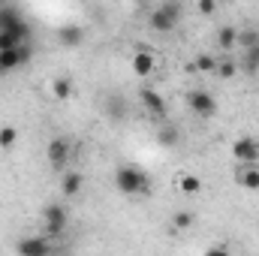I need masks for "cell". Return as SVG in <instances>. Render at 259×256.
<instances>
[{
    "mask_svg": "<svg viewBox=\"0 0 259 256\" xmlns=\"http://www.w3.org/2000/svg\"><path fill=\"white\" fill-rule=\"evenodd\" d=\"M115 187L121 193H127V196H148L151 193V181L136 166H118L115 169Z\"/></svg>",
    "mask_w": 259,
    "mask_h": 256,
    "instance_id": "cell-1",
    "label": "cell"
},
{
    "mask_svg": "<svg viewBox=\"0 0 259 256\" xmlns=\"http://www.w3.org/2000/svg\"><path fill=\"white\" fill-rule=\"evenodd\" d=\"M181 12H184V6L175 3V0H169V3H160V6L148 15V21H151V27H154L157 33H169V30H175Z\"/></svg>",
    "mask_w": 259,
    "mask_h": 256,
    "instance_id": "cell-2",
    "label": "cell"
},
{
    "mask_svg": "<svg viewBox=\"0 0 259 256\" xmlns=\"http://www.w3.org/2000/svg\"><path fill=\"white\" fill-rule=\"evenodd\" d=\"M232 157L238 160V166H259V142L244 136L232 142Z\"/></svg>",
    "mask_w": 259,
    "mask_h": 256,
    "instance_id": "cell-3",
    "label": "cell"
},
{
    "mask_svg": "<svg viewBox=\"0 0 259 256\" xmlns=\"http://www.w3.org/2000/svg\"><path fill=\"white\" fill-rule=\"evenodd\" d=\"M0 30H9V33H15V36H21L24 42H27V24H24V18H21V12L15 9V6H0Z\"/></svg>",
    "mask_w": 259,
    "mask_h": 256,
    "instance_id": "cell-4",
    "label": "cell"
},
{
    "mask_svg": "<svg viewBox=\"0 0 259 256\" xmlns=\"http://www.w3.org/2000/svg\"><path fill=\"white\" fill-rule=\"evenodd\" d=\"M187 106H190V112L199 115V118H214L217 115V100L208 91H190L187 94Z\"/></svg>",
    "mask_w": 259,
    "mask_h": 256,
    "instance_id": "cell-5",
    "label": "cell"
},
{
    "mask_svg": "<svg viewBox=\"0 0 259 256\" xmlns=\"http://www.w3.org/2000/svg\"><path fill=\"white\" fill-rule=\"evenodd\" d=\"M42 220H46V229H49V235L55 238V235H61V232L66 229V223H69V214H66L64 205L52 202V205H46V208H42Z\"/></svg>",
    "mask_w": 259,
    "mask_h": 256,
    "instance_id": "cell-6",
    "label": "cell"
},
{
    "mask_svg": "<svg viewBox=\"0 0 259 256\" xmlns=\"http://www.w3.org/2000/svg\"><path fill=\"white\" fill-rule=\"evenodd\" d=\"M139 100H142V106H145V112L154 118V121H166V115H169V109H166V100L157 94V91H151V88H142V94H139Z\"/></svg>",
    "mask_w": 259,
    "mask_h": 256,
    "instance_id": "cell-7",
    "label": "cell"
},
{
    "mask_svg": "<svg viewBox=\"0 0 259 256\" xmlns=\"http://www.w3.org/2000/svg\"><path fill=\"white\" fill-rule=\"evenodd\" d=\"M15 250H18V256H55L49 238H30V235L27 238H18Z\"/></svg>",
    "mask_w": 259,
    "mask_h": 256,
    "instance_id": "cell-8",
    "label": "cell"
},
{
    "mask_svg": "<svg viewBox=\"0 0 259 256\" xmlns=\"http://www.w3.org/2000/svg\"><path fill=\"white\" fill-rule=\"evenodd\" d=\"M30 61V46L24 42L21 49H12V52H0V75H6V72H12V69H18L21 64H27Z\"/></svg>",
    "mask_w": 259,
    "mask_h": 256,
    "instance_id": "cell-9",
    "label": "cell"
},
{
    "mask_svg": "<svg viewBox=\"0 0 259 256\" xmlns=\"http://www.w3.org/2000/svg\"><path fill=\"white\" fill-rule=\"evenodd\" d=\"M46 157H49V163H52V169H66V163H69V142L66 139H52L49 142V148H46Z\"/></svg>",
    "mask_w": 259,
    "mask_h": 256,
    "instance_id": "cell-10",
    "label": "cell"
},
{
    "mask_svg": "<svg viewBox=\"0 0 259 256\" xmlns=\"http://www.w3.org/2000/svg\"><path fill=\"white\" fill-rule=\"evenodd\" d=\"M130 69H133L139 78H145V75H154V69H157V58H154L148 49H136V55L130 58Z\"/></svg>",
    "mask_w": 259,
    "mask_h": 256,
    "instance_id": "cell-11",
    "label": "cell"
},
{
    "mask_svg": "<svg viewBox=\"0 0 259 256\" xmlns=\"http://www.w3.org/2000/svg\"><path fill=\"white\" fill-rule=\"evenodd\" d=\"M81 39H84V27H81V24H61V27H58V42H61L64 49L81 46Z\"/></svg>",
    "mask_w": 259,
    "mask_h": 256,
    "instance_id": "cell-12",
    "label": "cell"
},
{
    "mask_svg": "<svg viewBox=\"0 0 259 256\" xmlns=\"http://www.w3.org/2000/svg\"><path fill=\"white\" fill-rule=\"evenodd\" d=\"M235 184L250 193H256L259 190V166H238L235 169Z\"/></svg>",
    "mask_w": 259,
    "mask_h": 256,
    "instance_id": "cell-13",
    "label": "cell"
},
{
    "mask_svg": "<svg viewBox=\"0 0 259 256\" xmlns=\"http://www.w3.org/2000/svg\"><path fill=\"white\" fill-rule=\"evenodd\" d=\"M84 187V178H81V172H66L64 181H61V193H64L66 199H72V196H78Z\"/></svg>",
    "mask_w": 259,
    "mask_h": 256,
    "instance_id": "cell-14",
    "label": "cell"
},
{
    "mask_svg": "<svg viewBox=\"0 0 259 256\" xmlns=\"http://www.w3.org/2000/svg\"><path fill=\"white\" fill-rule=\"evenodd\" d=\"M178 193H184V196H199V193H202V178L193 175V172H184V175L178 178Z\"/></svg>",
    "mask_w": 259,
    "mask_h": 256,
    "instance_id": "cell-15",
    "label": "cell"
},
{
    "mask_svg": "<svg viewBox=\"0 0 259 256\" xmlns=\"http://www.w3.org/2000/svg\"><path fill=\"white\" fill-rule=\"evenodd\" d=\"M217 46H220V49H235V46H238V30H235L232 24H223V27L217 30Z\"/></svg>",
    "mask_w": 259,
    "mask_h": 256,
    "instance_id": "cell-16",
    "label": "cell"
},
{
    "mask_svg": "<svg viewBox=\"0 0 259 256\" xmlns=\"http://www.w3.org/2000/svg\"><path fill=\"white\" fill-rule=\"evenodd\" d=\"M15 142H18V130L15 127H0V151H12L15 148Z\"/></svg>",
    "mask_w": 259,
    "mask_h": 256,
    "instance_id": "cell-17",
    "label": "cell"
},
{
    "mask_svg": "<svg viewBox=\"0 0 259 256\" xmlns=\"http://www.w3.org/2000/svg\"><path fill=\"white\" fill-rule=\"evenodd\" d=\"M52 97H55V100H69V97H72L69 78H55V81H52Z\"/></svg>",
    "mask_w": 259,
    "mask_h": 256,
    "instance_id": "cell-18",
    "label": "cell"
},
{
    "mask_svg": "<svg viewBox=\"0 0 259 256\" xmlns=\"http://www.w3.org/2000/svg\"><path fill=\"white\" fill-rule=\"evenodd\" d=\"M21 46H24L21 36H15L9 30H0V52H12V49H21Z\"/></svg>",
    "mask_w": 259,
    "mask_h": 256,
    "instance_id": "cell-19",
    "label": "cell"
},
{
    "mask_svg": "<svg viewBox=\"0 0 259 256\" xmlns=\"http://www.w3.org/2000/svg\"><path fill=\"white\" fill-rule=\"evenodd\" d=\"M214 75H220V78H235L238 75V64L232 61V58H223V61H217V72Z\"/></svg>",
    "mask_w": 259,
    "mask_h": 256,
    "instance_id": "cell-20",
    "label": "cell"
},
{
    "mask_svg": "<svg viewBox=\"0 0 259 256\" xmlns=\"http://www.w3.org/2000/svg\"><path fill=\"white\" fill-rule=\"evenodd\" d=\"M244 72H250V75H256L259 72V46L244 52Z\"/></svg>",
    "mask_w": 259,
    "mask_h": 256,
    "instance_id": "cell-21",
    "label": "cell"
},
{
    "mask_svg": "<svg viewBox=\"0 0 259 256\" xmlns=\"http://www.w3.org/2000/svg\"><path fill=\"white\" fill-rule=\"evenodd\" d=\"M238 46L247 52V49H256L259 46V30H241L238 33Z\"/></svg>",
    "mask_w": 259,
    "mask_h": 256,
    "instance_id": "cell-22",
    "label": "cell"
},
{
    "mask_svg": "<svg viewBox=\"0 0 259 256\" xmlns=\"http://www.w3.org/2000/svg\"><path fill=\"white\" fill-rule=\"evenodd\" d=\"M193 211H175V217H172V226L175 229H190L193 226Z\"/></svg>",
    "mask_w": 259,
    "mask_h": 256,
    "instance_id": "cell-23",
    "label": "cell"
},
{
    "mask_svg": "<svg viewBox=\"0 0 259 256\" xmlns=\"http://www.w3.org/2000/svg\"><path fill=\"white\" fill-rule=\"evenodd\" d=\"M178 136H181V133H178V127H175V124H169V127H163L160 133H157L160 145H175V142H178Z\"/></svg>",
    "mask_w": 259,
    "mask_h": 256,
    "instance_id": "cell-24",
    "label": "cell"
},
{
    "mask_svg": "<svg viewBox=\"0 0 259 256\" xmlns=\"http://www.w3.org/2000/svg\"><path fill=\"white\" fill-rule=\"evenodd\" d=\"M193 69H199V72H217V61H214L211 55H199Z\"/></svg>",
    "mask_w": 259,
    "mask_h": 256,
    "instance_id": "cell-25",
    "label": "cell"
},
{
    "mask_svg": "<svg viewBox=\"0 0 259 256\" xmlns=\"http://www.w3.org/2000/svg\"><path fill=\"white\" fill-rule=\"evenodd\" d=\"M196 12H199V15H214V12H217V3H214V0H199V3H196Z\"/></svg>",
    "mask_w": 259,
    "mask_h": 256,
    "instance_id": "cell-26",
    "label": "cell"
},
{
    "mask_svg": "<svg viewBox=\"0 0 259 256\" xmlns=\"http://www.w3.org/2000/svg\"><path fill=\"white\" fill-rule=\"evenodd\" d=\"M109 109H112L115 118H121V115H124V100H121V97H112V100H109Z\"/></svg>",
    "mask_w": 259,
    "mask_h": 256,
    "instance_id": "cell-27",
    "label": "cell"
},
{
    "mask_svg": "<svg viewBox=\"0 0 259 256\" xmlns=\"http://www.w3.org/2000/svg\"><path fill=\"white\" fill-rule=\"evenodd\" d=\"M202 256H232V253H229L226 247H211V250H205Z\"/></svg>",
    "mask_w": 259,
    "mask_h": 256,
    "instance_id": "cell-28",
    "label": "cell"
}]
</instances>
